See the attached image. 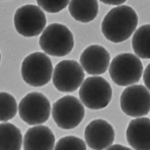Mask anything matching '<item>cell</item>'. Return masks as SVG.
Masks as SVG:
<instances>
[{
  "mask_svg": "<svg viewBox=\"0 0 150 150\" xmlns=\"http://www.w3.org/2000/svg\"><path fill=\"white\" fill-rule=\"evenodd\" d=\"M79 97L84 106L89 109H103L111 101L112 87L106 79L93 75L84 79L79 89Z\"/></svg>",
  "mask_w": 150,
  "mask_h": 150,
  "instance_id": "cell-5",
  "label": "cell"
},
{
  "mask_svg": "<svg viewBox=\"0 0 150 150\" xmlns=\"http://www.w3.org/2000/svg\"><path fill=\"white\" fill-rule=\"evenodd\" d=\"M39 45L47 55L55 57L66 56L74 47V37L67 26L52 23L41 33Z\"/></svg>",
  "mask_w": 150,
  "mask_h": 150,
  "instance_id": "cell-2",
  "label": "cell"
},
{
  "mask_svg": "<svg viewBox=\"0 0 150 150\" xmlns=\"http://www.w3.org/2000/svg\"><path fill=\"white\" fill-rule=\"evenodd\" d=\"M143 81L145 86L150 90V64H148L143 72Z\"/></svg>",
  "mask_w": 150,
  "mask_h": 150,
  "instance_id": "cell-21",
  "label": "cell"
},
{
  "mask_svg": "<svg viewBox=\"0 0 150 150\" xmlns=\"http://www.w3.org/2000/svg\"><path fill=\"white\" fill-rule=\"evenodd\" d=\"M0 148L1 150H19L22 148V134L17 126L7 121L1 123Z\"/></svg>",
  "mask_w": 150,
  "mask_h": 150,
  "instance_id": "cell-16",
  "label": "cell"
},
{
  "mask_svg": "<svg viewBox=\"0 0 150 150\" xmlns=\"http://www.w3.org/2000/svg\"><path fill=\"white\" fill-rule=\"evenodd\" d=\"M21 76L28 85L44 86L51 80L53 66L46 53L33 52L24 58L21 64Z\"/></svg>",
  "mask_w": 150,
  "mask_h": 150,
  "instance_id": "cell-4",
  "label": "cell"
},
{
  "mask_svg": "<svg viewBox=\"0 0 150 150\" xmlns=\"http://www.w3.org/2000/svg\"><path fill=\"white\" fill-rule=\"evenodd\" d=\"M128 144L135 150H150V119L136 117L131 120L126 129Z\"/></svg>",
  "mask_w": 150,
  "mask_h": 150,
  "instance_id": "cell-13",
  "label": "cell"
},
{
  "mask_svg": "<svg viewBox=\"0 0 150 150\" xmlns=\"http://www.w3.org/2000/svg\"><path fill=\"white\" fill-rule=\"evenodd\" d=\"M108 149H122V150H128L130 149L129 147H126V146H122L120 144H114V145H110L108 147Z\"/></svg>",
  "mask_w": 150,
  "mask_h": 150,
  "instance_id": "cell-23",
  "label": "cell"
},
{
  "mask_svg": "<svg viewBox=\"0 0 150 150\" xmlns=\"http://www.w3.org/2000/svg\"><path fill=\"white\" fill-rule=\"evenodd\" d=\"M56 150H85L86 142L76 136H65L55 144Z\"/></svg>",
  "mask_w": 150,
  "mask_h": 150,
  "instance_id": "cell-19",
  "label": "cell"
},
{
  "mask_svg": "<svg viewBox=\"0 0 150 150\" xmlns=\"http://www.w3.org/2000/svg\"><path fill=\"white\" fill-rule=\"evenodd\" d=\"M20 118L29 125H38L46 122L51 113V104L44 94L30 92L18 104Z\"/></svg>",
  "mask_w": 150,
  "mask_h": 150,
  "instance_id": "cell-8",
  "label": "cell"
},
{
  "mask_svg": "<svg viewBox=\"0 0 150 150\" xmlns=\"http://www.w3.org/2000/svg\"><path fill=\"white\" fill-rule=\"evenodd\" d=\"M138 16L134 9L127 5L112 8L101 23V32L107 40L114 43L123 42L135 32Z\"/></svg>",
  "mask_w": 150,
  "mask_h": 150,
  "instance_id": "cell-1",
  "label": "cell"
},
{
  "mask_svg": "<svg viewBox=\"0 0 150 150\" xmlns=\"http://www.w3.org/2000/svg\"><path fill=\"white\" fill-rule=\"evenodd\" d=\"M120 107L130 117H142L150 112V90L140 84L126 87L120 96Z\"/></svg>",
  "mask_w": 150,
  "mask_h": 150,
  "instance_id": "cell-10",
  "label": "cell"
},
{
  "mask_svg": "<svg viewBox=\"0 0 150 150\" xmlns=\"http://www.w3.org/2000/svg\"><path fill=\"white\" fill-rule=\"evenodd\" d=\"M0 120L1 122H6L15 117L18 112V105L16 99L10 93L2 91L0 93Z\"/></svg>",
  "mask_w": 150,
  "mask_h": 150,
  "instance_id": "cell-18",
  "label": "cell"
},
{
  "mask_svg": "<svg viewBox=\"0 0 150 150\" xmlns=\"http://www.w3.org/2000/svg\"><path fill=\"white\" fill-rule=\"evenodd\" d=\"M143 65L140 58L132 53H120L110 62L109 75L116 85L130 86L140 80Z\"/></svg>",
  "mask_w": 150,
  "mask_h": 150,
  "instance_id": "cell-3",
  "label": "cell"
},
{
  "mask_svg": "<svg viewBox=\"0 0 150 150\" xmlns=\"http://www.w3.org/2000/svg\"><path fill=\"white\" fill-rule=\"evenodd\" d=\"M52 117L61 129H74L82 122L85 115L84 104L74 96L66 95L53 104Z\"/></svg>",
  "mask_w": 150,
  "mask_h": 150,
  "instance_id": "cell-6",
  "label": "cell"
},
{
  "mask_svg": "<svg viewBox=\"0 0 150 150\" xmlns=\"http://www.w3.org/2000/svg\"><path fill=\"white\" fill-rule=\"evenodd\" d=\"M14 27L24 37H34L43 32L46 26V16L42 8L33 4L19 7L14 14Z\"/></svg>",
  "mask_w": 150,
  "mask_h": 150,
  "instance_id": "cell-7",
  "label": "cell"
},
{
  "mask_svg": "<svg viewBox=\"0 0 150 150\" xmlns=\"http://www.w3.org/2000/svg\"><path fill=\"white\" fill-rule=\"evenodd\" d=\"M80 64L86 73L90 75L103 74L110 65L109 52L101 45H90L81 53Z\"/></svg>",
  "mask_w": 150,
  "mask_h": 150,
  "instance_id": "cell-12",
  "label": "cell"
},
{
  "mask_svg": "<svg viewBox=\"0 0 150 150\" xmlns=\"http://www.w3.org/2000/svg\"><path fill=\"white\" fill-rule=\"evenodd\" d=\"M38 6L48 13H58L69 5L70 0H36Z\"/></svg>",
  "mask_w": 150,
  "mask_h": 150,
  "instance_id": "cell-20",
  "label": "cell"
},
{
  "mask_svg": "<svg viewBox=\"0 0 150 150\" xmlns=\"http://www.w3.org/2000/svg\"><path fill=\"white\" fill-rule=\"evenodd\" d=\"M84 137L88 148L94 150L108 149L114 142L115 131L112 125L106 120L95 119L86 126Z\"/></svg>",
  "mask_w": 150,
  "mask_h": 150,
  "instance_id": "cell-11",
  "label": "cell"
},
{
  "mask_svg": "<svg viewBox=\"0 0 150 150\" xmlns=\"http://www.w3.org/2000/svg\"><path fill=\"white\" fill-rule=\"evenodd\" d=\"M55 148V136L52 130L44 125H35L26 131L23 138L25 150H52Z\"/></svg>",
  "mask_w": 150,
  "mask_h": 150,
  "instance_id": "cell-14",
  "label": "cell"
},
{
  "mask_svg": "<svg viewBox=\"0 0 150 150\" xmlns=\"http://www.w3.org/2000/svg\"><path fill=\"white\" fill-rule=\"evenodd\" d=\"M104 4H107V5H116V6H119L122 5L125 1L127 0H99Z\"/></svg>",
  "mask_w": 150,
  "mask_h": 150,
  "instance_id": "cell-22",
  "label": "cell"
},
{
  "mask_svg": "<svg viewBox=\"0 0 150 150\" xmlns=\"http://www.w3.org/2000/svg\"><path fill=\"white\" fill-rule=\"evenodd\" d=\"M84 69L75 60H62L54 68L52 82L60 92L70 93L76 91L84 81Z\"/></svg>",
  "mask_w": 150,
  "mask_h": 150,
  "instance_id": "cell-9",
  "label": "cell"
},
{
  "mask_svg": "<svg viewBox=\"0 0 150 150\" xmlns=\"http://www.w3.org/2000/svg\"><path fill=\"white\" fill-rule=\"evenodd\" d=\"M69 13L76 21L81 23L91 22L97 17V0H70Z\"/></svg>",
  "mask_w": 150,
  "mask_h": 150,
  "instance_id": "cell-15",
  "label": "cell"
},
{
  "mask_svg": "<svg viewBox=\"0 0 150 150\" xmlns=\"http://www.w3.org/2000/svg\"><path fill=\"white\" fill-rule=\"evenodd\" d=\"M134 53L142 59H150V24L142 25L135 30L132 37Z\"/></svg>",
  "mask_w": 150,
  "mask_h": 150,
  "instance_id": "cell-17",
  "label": "cell"
}]
</instances>
